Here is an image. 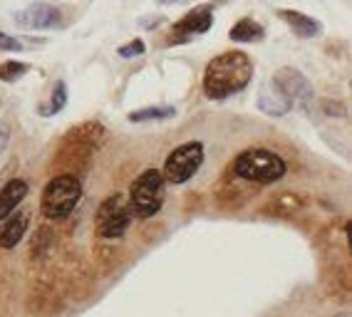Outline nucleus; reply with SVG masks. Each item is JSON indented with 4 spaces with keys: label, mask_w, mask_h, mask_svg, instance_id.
Returning <instances> with one entry per match:
<instances>
[{
    "label": "nucleus",
    "mask_w": 352,
    "mask_h": 317,
    "mask_svg": "<svg viewBox=\"0 0 352 317\" xmlns=\"http://www.w3.org/2000/svg\"><path fill=\"white\" fill-rule=\"evenodd\" d=\"M253 77V62L245 52H223L211 60L204 72V92L208 99H226L248 87Z\"/></svg>",
    "instance_id": "f257e3e1"
},
{
    "label": "nucleus",
    "mask_w": 352,
    "mask_h": 317,
    "mask_svg": "<svg viewBox=\"0 0 352 317\" xmlns=\"http://www.w3.org/2000/svg\"><path fill=\"white\" fill-rule=\"evenodd\" d=\"M285 169L283 158L268 149H248L233 164V172L253 184H276L285 176Z\"/></svg>",
    "instance_id": "f03ea898"
},
{
    "label": "nucleus",
    "mask_w": 352,
    "mask_h": 317,
    "mask_svg": "<svg viewBox=\"0 0 352 317\" xmlns=\"http://www.w3.org/2000/svg\"><path fill=\"white\" fill-rule=\"evenodd\" d=\"M82 198V184L75 176H57L45 186L43 198H40V209L47 218H65L69 216L75 206Z\"/></svg>",
    "instance_id": "7ed1b4c3"
},
{
    "label": "nucleus",
    "mask_w": 352,
    "mask_h": 317,
    "mask_svg": "<svg viewBox=\"0 0 352 317\" xmlns=\"http://www.w3.org/2000/svg\"><path fill=\"white\" fill-rule=\"evenodd\" d=\"M164 176L162 172L157 169H146L137 176V181L132 184V191H129V206L137 216L142 218H149V216H157L159 209H162L164 203Z\"/></svg>",
    "instance_id": "20e7f679"
},
{
    "label": "nucleus",
    "mask_w": 352,
    "mask_h": 317,
    "mask_svg": "<svg viewBox=\"0 0 352 317\" xmlns=\"http://www.w3.org/2000/svg\"><path fill=\"white\" fill-rule=\"evenodd\" d=\"M204 164V144L201 141H186V144L176 146L174 152L166 156L164 164V181L171 184H186Z\"/></svg>",
    "instance_id": "39448f33"
},
{
    "label": "nucleus",
    "mask_w": 352,
    "mask_h": 317,
    "mask_svg": "<svg viewBox=\"0 0 352 317\" xmlns=\"http://www.w3.org/2000/svg\"><path fill=\"white\" fill-rule=\"evenodd\" d=\"M132 223V206L124 193H114L97 211V233L102 238H120Z\"/></svg>",
    "instance_id": "423d86ee"
},
{
    "label": "nucleus",
    "mask_w": 352,
    "mask_h": 317,
    "mask_svg": "<svg viewBox=\"0 0 352 317\" xmlns=\"http://www.w3.org/2000/svg\"><path fill=\"white\" fill-rule=\"evenodd\" d=\"M273 84L288 97L290 104H296V102H302V104H305V102L313 99V87H310V82L302 77V72L293 70V67L278 70L276 77H273Z\"/></svg>",
    "instance_id": "0eeeda50"
},
{
    "label": "nucleus",
    "mask_w": 352,
    "mask_h": 317,
    "mask_svg": "<svg viewBox=\"0 0 352 317\" xmlns=\"http://www.w3.org/2000/svg\"><path fill=\"white\" fill-rule=\"evenodd\" d=\"M15 23L28 30H47L52 25H60V10L55 5H45V3H35L28 5L25 10H20L15 15Z\"/></svg>",
    "instance_id": "6e6552de"
},
{
    "label": "nucleus",
    "mask_w": 352,
    "mask_h": 317,
    "mask_svg": "<svg viewBox=\"0 0 352 317\" xmlns=\"http://www.w3.org/2000/svg\"><path fill=\"white\" fill-rule=\"evenodd\" d=\"M211 23H214V15H211L208 8L191 10L189 15H184V18L174 25V35H176L174 43H179V40H189V38H194V35H204V32L211 27Z\"/></svg>",
    "instance_id": "1a4fd4ad"
},
{
    "label": "nucleus",
    "mask_w": 352,
    "mask_h": 317,
    "mask_svg": "<svg viewBox=\"0 0 352 317\" xmlns=\"http://www.w3.org/2000/svg\"><path fill=\"white\" fill-rule=\"evenodd\" d=\"M28 226H30V216L23 213V211H13L10 216L6 218V223L0 226V248H15L23 235H25Z\"/></svg>",
    "instance_id": "9d476101"
},
{
    "label": "nucleus",
    "mask_w": 352,
    "mask_h": 317,
    "mask_svg": "<svg viewBox=\"0 0 352 317\" xmlns=\"http://www.w3.org/2000/svg\"><path fill=\"white\" fill-rule=\"evenodd\" d=\"M258 107L263 109L265 115L271 117H283L290 112V99L280 92V89L276 87V84H265L263 89H261V95H258Z\"/></svg>",
    "instance_id": "9b49d317"
},
{
    "label": "nucleus",
    "mask_w": 352,
    "mask_h": 317,
    "mask_svg": "<svg viewBox=\"0 0 352 317\" xmlns=\"http://www.w3.org/2000/svg\"><path fill=\"white\" fill-rule=\"evenodd\" d=\"M28 196V184L23 178H13L0 189V221H6L10 213L20 206V201Z\"/></svg>",
    "instance_id": "f8f14e48"
},
{
    "label": "nucleus",
    "mask_w": 352,
    "mask_h": 317,
    "mask_svg": "<svg viewBox=\"0 0 352 317\" xmlns=\"http://www.w3.org/2000/svg\"><path fill=\"white\" fill-rule=\"evenodd\" d=\"M280 18H283L300 38H315V35L320 32V25H318L313 18H308V15H302V13H296V10H283Z\"/></svg>",
    "instance_id": "ddd939ff"
},
{
    "label": "nucleus",
    "mask_w": 352,
    "mask_h": 317,
    "mask_svg": "<svg viewBox=\"0 0 352 317\" xmlns=\"http://www.w3.org/2000/svg\"><path fill=\"white\" fill-rule=\"evenodd\" d=\"M261 38H263V27L251 18H243L231 27V40H236V43H256Z\"/></svg>",
    "instance_id": "4468645a"
},
{
    "label": "nucleus",
    "mask_w": 352,
    "mask_h": 317,
    "mask_svg": "<svg viewBox=\"0 0 352 317\" xmlns=\"http://www.w3.org/2000/svg\"><path fill=\"white\" fill-rule=\"evenodd\" d=\"M174 115H176L174 107H146L132 112L129 121H137V124H142V121H164V119H171Z\"/></svg>",
    "instance_id": "2eb2a0df"
},
{
    "label": "nucleus",
    "mask_w": 352,
    "mask_h": 317,
    "mask_svg": "<svg viewBox=\"0 0 352 317\" xmlns=\"http://www.w3.org/2000/svg\"><path fill=\"white\" fill-rule=\"evenodd\" d=\"M30 70L25 62H18V60H8V62L0 64V80L3 82H15V80H20V77L25 75V72Z\"/></svg>",
    "instance_id": "dca6fc26"
},
{
    "label": "nucleus",
    "mask_w": 352,
    "mask_h": 317,
    "mask_svg": "<svg viewBox=\"0 0 352 317\" xmlns=\"http://www.w3.org/2000/svg\"><path fill=\"white\" fill-rule=\"evenodd\" d=\"M65 104H67V87H65V82H57L55 95H52V99H50V107L43 109V115H57Z\"/></svg>",
    "instance_id": "f3484780"
},
{
    "label": "nucleus",
    "mask_w": 352,
    "mask_h": 317,
    "mask_svg": "<svg viewBox=\"0 0 352 317\" xmlns=\"http://www.w3.org/2000/svg\"><path fill=\"white\" fill-rule=\"evenodd\" d=\"M25 47V45L20 43L18 38H10V35H6V32H0V50L6 52H20Z\"/></svg>",
    "instance_id": "a211bd4d"
},
{
    "label": "nucleus",
    "mask_w": 352,
    "mask_h": 317,
    "mask_svg": "<svg viewBox=\"0 0 352 317\" xmlns=\"http://www.w3.org/2000/svg\"><path fill=\"white\" fill-rule=\"evenodd\" d=\"M144 52V43L142 40H134V43H129V45H124V47H120V55L122 58H137V55H142Z\"/></svg>",
    "instance_id": "6ab92c4d"
},
{
    "label": "nucleus",
    "mask_w": 352,
    "mask_h": 317,
    "mask_svg": "<svg viewBox=\"0 0 352 317\" xmlns=\"http://www.w3.org/2000/svg\"><path fill=\"white\" fill-rule=\"evenodd\" d=\"M8 141H10V127H8L6 121H0V152L8 146Z\"/></svg>",
    "instance_id": "aec40b11"
}]
</instances>
